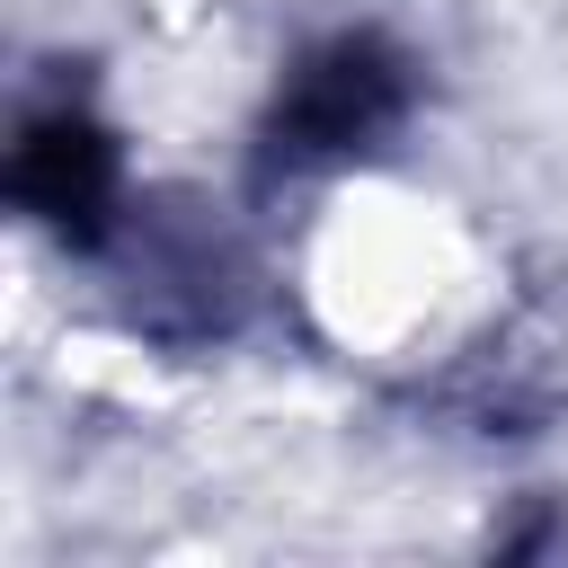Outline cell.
Listing matches in <instances>:
<instances>
[{
    "label": "cell",
    "instance_id": "cell-1",
    "mask_svg": "<svg viewBox=\"0 0 568 568\" xmlns=\"http://www.w3.org/2000/svg\"><path fill=\"white\" fill-rule=\"evenodd\" d=\"M408 106V71L382 36H337L320 44L284 98H275V160H337V151H364L373 133H390Z\"/></svg>",
    "mask_w": 568,
    "mask_h": 568
},
{
    "label": "cell",
    "instance_id": "cell-2",
    "mask_svg": "<svg viewBox=\"0 0 568 568\" xmlns=\"http://www.w3.org/2000/svg\"><path fill=\"white\" fill-rule=\"evenodd\" d=\"M18 204L36 222H53L62 240H98L106 204H115V142L89 124V115H44L27 124L18 142V169H9Z\"/></svg>",
    "mask_w": 568,
    "mask_h": 568
}]
</instances>
